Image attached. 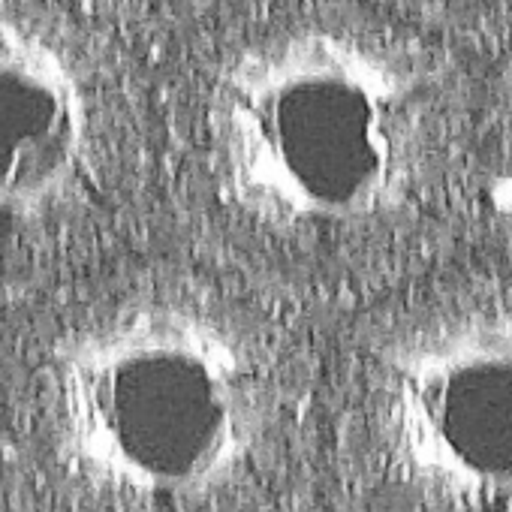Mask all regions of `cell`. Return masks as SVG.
<instances>
[{"label":"cell","mask_w":512,"mask_h":512,"mask_svg":"<svg viewBox=\"0 0 512 512\" xmlns=\"http://www.w3.org/2000/svg\"><path fill=\"white\" fill-rule=\"evenodd\" d=\"M94 148V94L73 49L28 16L0 13V223L64 205Z\"/></svg>","instance_id":"4"},{"label":"cell","mask_w":512,"mask_h":512,"mask_svg":"<svg viewBox=\"0 0 512 512\" xmlns=\"http://www.w3.org/2000/svg\"><path fill=\"white\" fill-rule=\"evenodd\" d=\"M52 440L100 494L184 506L260 464L281 395L269 353L235 317L187 299L115 308L70 332L46 368Z\"/></svg>","instance_id":"2"},{"label":"cell","mask_w":512,"mask_h":512,"mask_svg":"<svg viewBox=\"0 0 512 512\" xmlns=\"http://www.w3.org/2000/svg\"><path fill=\"white\" fill-rule=\"evenodd\" d=\"M229 205L275 232H341L404 214L440 139L425 55L347 19H296L247 40L205 103Z\"/></svg>","instance_id":"1"},{"label":"cell","mask_w":512,"mask_h":512,"mask_svg":"<svg viewBox=\"0 0 512 512\" xmlns=\"http://www.w3.org/2000/svg\"><path fill=\"white\" fill-rule=\"evenodd\" d=\"M368 431L389 479L452 512H512V296L413 317L368 374Z\"/></svg>","instance_id":"3"}]
</instances>
